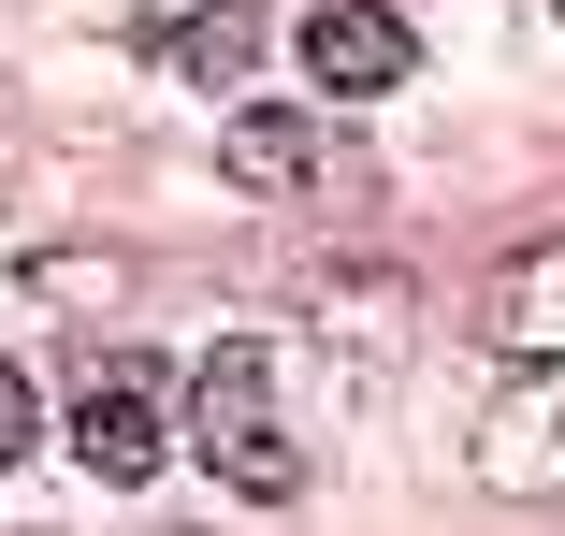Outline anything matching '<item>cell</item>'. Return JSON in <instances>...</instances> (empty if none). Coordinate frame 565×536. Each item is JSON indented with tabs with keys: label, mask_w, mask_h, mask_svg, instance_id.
<instances>
[{
	"label": "cell",
	"mask_w": 565,
	"mask_h": 536,
	"mask_svg": "<svg viewBox=\"0 0 565 536\" xmlns=\"http://www.w3.org/2000/svg\"><path fill=\"white\" fill-rule=\"evenodd\" d=\"M189 450L233 479V493H305V436L276 420V363L262 349H203V377H189Z\"/></svg>",
	"instance_id": "obj_1"
},
{
	"label": "cell",
	"mask_w": 565,
	"mask_h": 536,
	"mask_svg": "<svg viewBox=\"0 0 565 536\" xmlns=\"http://www.w3.org/2000/svg\"><path fill=\"white\" fill-rule=\"evenodd\" d=\"M305 73L333 101H392L420 73V44H406V15H377V0H333V15H305Z\"/></svg>",
	"instance_id": "obj_2"
},
{
	"label": "cell",
	"mask_w": 565,
	"mask_h": 536,
	"mask_svg": "<svg viewBox=\"0 0 565 536\" xmlns=\"http://www.w3.org/2000/svg\"><path fill=\"white\" fill-rule=\"evenodd\" d=\"M479 479H493V493H565V363L479 420Z\"/></svg>",
	"instance_id": "obj_3"
},
{
	"label": "cell",
	"mask_w": 565,
	"mask_h": 536,
	"mask_svg": "<svg viewBox=\"0 0 565 536\" xmlns=\"http://www.w3.org/2000/svg\"><path fill=\"white\" fill-rule=\"evenodd\" d=\"M479 319H493L508 349H536V363H565V233H551V247H522V261L493 276V304H479Z\"/></svg>",
	"instance_id": "obj_4"
},
{
	"label": "cell",
	"mask_w": 565,
	"mask_h": 536,
	"mask_svg": "<svg viewBox=\"0 0 565 536\" xmlns=\"http://www.w3.org/2000/svg\"><path fill=\"white\" fill-rule=\"evenodd\" d=\"M73 450H87L102 479H160V406H146V392H87V406H73Z\"/></svg>",
	"instance_id": "obj_5"
},
{
	"label": "cell",
	"mask_w": 565,
	"mask_h": 536,
	"mask_svg": "<svg viewBox=\"0 0 565 536\" xmlns=\"http://www.w3.org/2000/svg\"><path fill=\"white\" fill-rule=\"evenodd\" d=\"M217 174H233V189H305V174H319V131H305V117H233Z\"/></svg>",
	"instance_id": "obj_6"
},
{
	"label": "cell",
	"mask_w": 565,
	"mask_h": 536,
	"mask_svg": "<svg viewBox=\"0 0 565 536\" xmlns=\"http://www.w3.org/2000/svg\"><path fill=\"white\" fill-rule=\"evenodd\" d=\"M146 58L160 73H233V58H262V15H174V30H146Z\"/></svg>",
	"instance_id": "obj_7"
},
{
	"label": "cell",
	"mask_w": 565,
	"mask_h": 536,
	"mask_svg": "<svg viewBox=\"0 0 565 536\" xmlns=\"http://www.w3.org/2000/svg\"><path fill=\"white\" fill-rule=\"evenodd\" d=\"M0 464H30V377L0 363Z\"/></svg>",
	"instance_id": "obj_8"
}]
</instances>
